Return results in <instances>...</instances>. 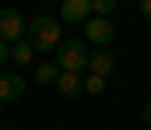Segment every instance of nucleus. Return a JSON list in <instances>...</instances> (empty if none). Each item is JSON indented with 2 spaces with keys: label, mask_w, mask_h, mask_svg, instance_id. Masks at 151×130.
<instances>
[{
  "label": "nucleus",
  "mask_w": 151,
  "mask_h": 130,
  "mask_svg": "<svg viewBox=\"0 0 151 130\" xmlns=\"http://www.w3.org/2000/svg\"><path fill=\"white\" fill-rule=\"evenodd\" d=\"M88 60H91V53L84 49L81 39H63V42L56 46V67H60V70L84 74V70H88Z\"/></svg>",
  "instance_id": "nucleus-2"
},
{
  "label": "nucleus",
  "mask_w": 151,
  "mask_h": 130,
  "mask_svg": "<svg viewBox=\"0 0 151 130\" xmlns=\"http://www.w3.org/2000/svg\"><path fill=\"white\" fill-rule=\"evenodd\" d=\"M56 78H60L56 63H39V67H35V81H39V85H56Z\"/></svg>",
  "instance_id": "nucleus-10"
},
{
  "label": "nucleus",
  "mask_w": 151,
  "mask_h": 130,
  "mask_svg": "<svg viewBox=\"0 0 151 130\" xmlns=\"http://www.w3.org/2000/svg\"><path fill=\"white\" fill-rule=\"evenodd\" d=\"M144 123H151V102H144Z\"/></svg>",
  "instance_id": "nucleus-15"
},
{
  "label": "nucleus",
  "mask_w": 151,
  "mask_h": 130,
  "mask_svg": "<svg viewBox=\"0 0 151 130\" xmlns=\"http://www.w3.org/2000/svg\"><path fill=\"white\" fill-rule=\"evenodd\" d=\"M141 14L148 18V25H151V0H141Z\"/></svg>",
  "instance_id": "nucleus-14"
},
{
  "label": "nucleus",
  "mask_w": 151,
  "mask_h": 130,
  "mask_svg": "<svg viewBox=\"0 0 151 130\" xmlns=\"http://www.w3.org/2000/svg\"><path fill=\"white\" fill-rule=\"evenodd\" d=\"M25 95V78L14 70H0V102H14Z\"/></svg>",
  "instance_id": "nucleus-6"
},
{
  "label": "nucleus",
  "mask_w": 151,
  "mask_h": 130,
  "mask_svg": "<svg viewBox=\"0 0 151 130\" xmlns=\"http://www.w3.org/2000/svg\"><path fill=\"white\" fill-rule=\"evenodd\" d=\"M25 18H21V11L18 7H0V42H21L25 39Z\"/></svg>",
  "instance_id": "nucleus-3"
},
{
  "label": "nucleus",
  "mask_w": 151,
  "mask_h": 130,
  "mask_svg": "<svg viewBox=\"0 0 151 130\" xmlns=\"http://www.w3.org/2000/svg\"><path fill=\"white\" fill-rule=\"evenodd\" d=\"M91 14V0H63L60 4V21L63 25H84Z\"/></svg>",
  "instance_id": "nucleus-5"
},
{
  "label": "nucleus",
  "mask_w": 151,
  "mask_h": 130,
  "mask_svg": "<svg viewBox=\"0 0 151 130\" xmlns=\"http://www.w3.org/2000/svg\"><path fill=\"white\" fill-rule=\"evenodd\" d=\"M56 91H60L63 98H77V95H84V74L60 70V78H56Z\"/></svg>",
  "instance_id": "nucleus-7"
},
{
  "label": "nucleus",
  "mask_w": 151,
  "mask_h": 130,
  "mask_svg": "<svg viewBox=\"0 0 151 130\" xmlns=\"http://www.w3.org/2000/svg\"><path fill=\"white\" fill-rule=\"evenodd\" d=\"M84 39H88V42H95L99 49H106V46L116 39L113 18H95V14H91V18L84 21Z\"/></svg>",
  "instance_id": "nucleus-4"
},
{
  "label": "nucleus",
  "mask_w": 151,
  "mask_h": 130,
  "mask_svg": "<svg viewBox=\"0 0 151 130\" xmlns=\"http://www.w3.org/2000/svg\"><path fill=\"white\" fill-rule=\"evenodd\" d=\"M127 4H137V0H127Z\"/></svg>",
  "instance_id": "nucleus-16"
},
{
  "label": "nucleus",
  "mask_w": 151,
  "mask_h": 130,
  "mask_svg": "<svg viewBox=\"0 0 151 130\" xmlns=\"http://www.w3.org/2000/svg\"><path fill=\"white\" fill-rule=\"evenodd\" d=\"M106 91V78L99 74H84V95H102Z\"/></svg>",
  "instance_id": "nucleus-11"
},
{
  "label": "nucleus",
  "mask_w": 151,
  "mask_h": 130,
  "mask_svg": "<svg viewBox=\"0 0 151 130\" xmlns=\"http://www.w3.org/2000/svg\"><path fill=\"white\" fill-rule=\"evenodd\" d=\"M113 67H116V60H113V53H109V49H95V53H91V60H88V74H99V78H109V74H113Z\"/></svg>",
  "instance_id": "nucleus-8"
},
{
  "label": "nucleus",
  "mask_w": 151,
  "mask_h": 130,
  "mask_svg": "<svg viewBox=\"0 0 151 130\" xmlns=\"http://www.w3.org/2000/svg\"><path fill=\"white\" fill-rule=\"evenodd\" d=\"M7 60H11V49H7V42H0V67H4Z\"/></svg>",
  "instance_id": "nucleus-13"
},
{
  "label": "nucleus",
  "mask_w": 151,
  "mask_h": 130,
  "mask_svg": "<svg viewBox=\"0 0 151 130\" xmlns=\"http://www.w3.org/2000/svg\"><path fill=\"white\" fill-rule=\"evenodd\" d=\"M32 56H35V46L28 42V39H21V42L11 46V60H14V63H25V67H28V63H32Z\"/></svg>",
  "instance_id": "nucleus-9"
},
{
  "label": "nucleus",
  "mask_w": 151,
  "mask_h": 130,
  "mask_svg": "<svg viewBox=\"0 0 151 130\" xmlns=\"http://www.w3.org/2000/svg\"><path fill=\"white\" fill-rule=\"evenodd\" d=\"M28 42L35 46V53H49V49H56V46L63 42V35H60V21L49 18V14L32 18V25H28Z\"/></svg>",
  "instance_id": "nucleus-1"
},
{
  "label": "nucleus",
  "mask_w": 151,
  "mask_h": 130,
  "mask_svg": "<svg viewBox=\"0 0 151 130\" xmlns=\"http://www.w3.org/2000/svg\"><path fill=\"white\" fill-rule=\"evenodd\" d=\"M116 11V0H91V14L95 18H109Z\"/></svg>",
  "instance_id": "nucleus-12"
}]
</instances>
